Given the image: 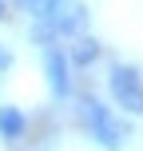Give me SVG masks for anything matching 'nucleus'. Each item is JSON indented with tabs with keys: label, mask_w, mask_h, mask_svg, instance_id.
Wrapping results in <instances>:
<instances>
[{
	"label": "nucleus",
	"mask_w": 143,
	"mask_h": 151,
	"mask_svg": "<svg viewBox=\"0 0 143 151\" xmlns=\"http://www.w3.org/2000/svg\"><path fill=\"white\" fill-rule=\"evenodd\" d=\"M80 115H83L88 135L96 139L103 151H123V143H127V123H123L103 99H91V96L80 99Z\"/></svg>",
	"instance_id": "nucleus-1"
},
{
	"label": "nucleus",
	"mask_w": 143,
	"mask_h": 151,
	"mask_svg": "<svg viewBox=\"0 0 143 151\" xmlns=\"http://www.w3.org/2000/svg\"><path fill=\"white\" fill-rule=\"evenodd\" d=\"M107 91H111L115 107H123L127 115H143V76L135 64H115L107 76Z\"/></svg>",
	"instance_id": "nucleus-2"
},
{
	"label": "nucleus",
	"mask_w": 143,
	"mask_h": 151,
	"mask_svg": "<svg viewBox=\"0 0 143 151\" xmlns=\"http://www.w3.org/2000/svg\"><path fill=\"white\" fill-rule=\"evenodd\" d=\"M44 72H48V88H52L56 99H68L75 91L72 64H68V52H64V48H44Z\"/></svg>",
	"instance_id": "nucleus-3"
},
{
	"label": "nucleus",
	"mask_w": 143,
	"mask_h": 151,
	"mask_svg": "<svg viewBox=\"0 0 143 151\" xmlns=\"http://www.w3.org/2000/svg\"><path fill=\"white\" fill-rule=\"evenodd\" d=\"M48 28H52V36H56V40L80 36V32L88 28V8H83L80 0H68V4H60L52 16H48Z\"/></svg>",
	"instance_id": "nucleus-4"
},
{
	"label": "nucleus",
	"mask_w": 143,
	"mask_h": 151,
	"mask_svg": "<svg viewBox=\"0 0 143 151\" xmlns=\"http://www.w3.org/2000/svg\"><path fill=\"white\" fill-rule=\"evenodd\" d=\"M24 131H28V115L16 104H0V139L4 143H20Z\"/></svg>",
	"instance_id": "nucleus-5"
},
{
	"label": "nucleus",
	"mask_w": 143,
	"mask_h": 151,
	"mask_svg": "<svg viewBox=\"0 0 143 151\" xmlns=\"http://www.w3.org/2000/svg\"><path fill=\"white\" fill-rule=\"evenodd\" d=\"M99 56H103V44H99L96 36H88V32H80L75 44H72V52H68V64L72 68H91Z\"/></svg>",
	"instance_id": "nucleus-6"
},
{
	"label": "nucleus",
	"mask_w": 143,
	"mask_h": 151,
	"mask_svg": "<svg viewBox=\"0 0 143 151\" xmlns=\"http://www.w3.org/2000/svg\"><path fill=\"white\" fill-rule=\"evenodd\" d=\"M8 68H12V52H8V48H4V44H0V76H4Z\"/></svg>",
	"instance_id": "nucleus-7"
},
{
	"label": "nucleus",
	"mask_w": 143,
	"mask_h": 151,
	"mask_svg": "<svg viewBox=\"0 0 143 151\" xmlns=\"http://www.w3.org/2000/svg\"><path fill=\"white\" fill-rule=\"evenodd\" d=\"M20 4H24V8H28V12H32V16H36V8H40V0H20Z\"/></svg>",
	"instance_id": "nucleus-8"
},
{
	"label": "nucleus",
	"mask_w": 143,
	"mask_h": 151,
	"mask_svg": "<svg viewBox=\"0 0 143 151\" xmlns=\"http://www.w3.org/2000/svg\"><path fill=\"white\" fill-rule=\"evenodd\" d=\"M4 16H8V12H4V0H0V20H4Z\"/></svg>",
	"instance_id": "nucleus-9"
}]
</instances>
